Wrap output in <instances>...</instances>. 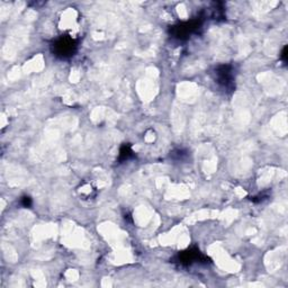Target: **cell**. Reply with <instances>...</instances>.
Returning <instances> with one entry per match:
<instances>
[{"label":"cell","instance_id":"cell-7","mask_svg":"<svg viewBox=\"0 0 288 288\" xmlns=\"http://www.w3.org/2000/svg\"><path fill=\"white\" fill-rule=\"evenodd\" d=\"M21 204L24 207H31L32 206V199L29 196H24L21 199Z\"/></svg>","mask_w":288,"mask_h":288},{"label":"cell","instance_id":"cell-1","mask_svg":"<svg viewBox=\"0 0 288 288\" xmlns=\"http://www.w3.org/2000/svg\"><path fill=\"white\" fill-rule=\"evenodd\" d=\"M213 78L217 85L227 93L235 89V73L232 65H219L214 69Z\"/></svg>","mask_w":288,"mask_h":288},{"label":"cell","instance_id":"cell-8","mask_svg":"<svg viewBox=\"0 0 288 288\" xmlns=\"http://www.w3.org/2000/svg\"><path fill=\"white\" fill-rule=\"evenodd\" d=\"M281 59H282V61L284 62V65H286V63H287V46L284 47V50L282 52V55H281Z\"/></svg>","mask_w":288,"mask_h":288},{"label":"cell","instance_id":"cell-2","mask_svg":"<svg viewBox=\"0 0 288 288\" xmlns=\"http://www.w3.org/2000/svg\"><path fill=\"white\" fill-rule=\"evenodd\" d=\"M78 49V43L74 38H72L71 36H61L57 41H54L53 44L51 45L52 53L54 57L59 59L66 60L71 57H73Z\"/></svg>","mask_w":288,"mask_h":288},{"label":"cell","instance_id":"cell-4","mask_svg":"<svg viewBox=\"0 0 288 288\" xmlns=\"http://www.w3.org/2000/svg\"><path fill=\"white\" fill-rule=\"evenodd\" d=\"M173 260V262L178 263L180 266H191L196 262L207 263L211 261L210 258L206 257L205 254H203L197 248H190V249L179 252Z\"/></svg>","mask_w":288,"mask_h":288},{"label":"cell","instance_id":"cell-6","mask_svg":"<svg viewBox=\"0 0 288 288\" xmlns=\"http://www.w3.org/2000/svg\"><path fill=\"white\" fill-rule=\"evenodd\" d=\"M170 157L176 160V161H183V160L188 158V151L185 149H177L171 152Z\"/></svg>","mask_w":288,"mask_h":288},{"label":"cell","instance_id":"cell-3","mask_svg":"<svg viewBox=\"0 0 288 288\" xmlns=\"http://www.w3.org/2000/svg\"><path fill=\"white\" fill-rule=\"evenodd\" d=\"M202 24L203 21L201 18L191 19L189 22L180 23L170 27L169 33L171 37L178 39V41H186L187 38L190 37V35L197 33L198 30L202 27Z\"/></svg>","mask_w":288,"mask_h":288},{"label":"cell","instance_id":"cell-5","mask_svg":"<svg viewBox=\"0 0 288 288\" xmlns=\"http://www.w3.org/2000/svg\"><path fill=\"white\" fill-rule=\"evenodd\" d=\"M133 157H134V153L129 144H124V145H122L121 150H119V161L121 162L127 161V160H130Z\"/></svg>","mask_w":288,"mask_h":288}]
</instances>
